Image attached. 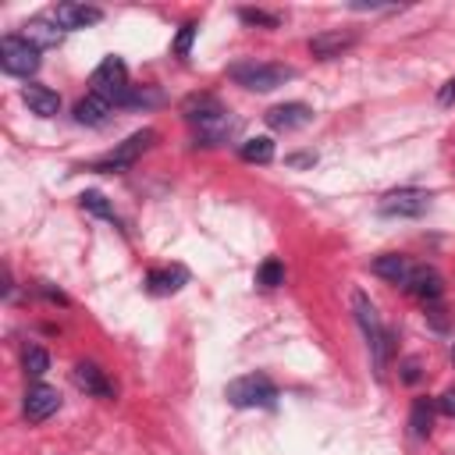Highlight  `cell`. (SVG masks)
I'll return each mask as SVG.
<instances>
[{
	"mask_svg": "<svg viewBox=\"0 0 455 455\" xmlns=\"http://www.w3.org/2000/svg\"><path fill=\"white\" fill-rule=\"evenodd\" d=\"M181 114H185V121L196 128L199 146H220V142L231 135V128H235L228 107H224L217 96H210V92L188 96V100L181 103Z\"/></svg>",
	"mask_w": 455,
	"mask_h": 455,
	"instance_id": "6da1fadb",
	"label": "cell"
},
{
	"mask_svg": "<svg viewBox=\"0 0 455 455\" xmlns=\"http://www.w3.org/2000/svg\"><path fill=\"white\" fill-rule=\"evenodd\" d=\"M348 302H352V316H355V323H359V331H363V338H366V345H370L373 373L384 377L387 359H391V352H395V345H391V331L384 327V320H380V313H377V306L370 302L366 291L355 288V291L348 295Z\"/></svg>",
	"mask_w": 455,
	"mask_h": 455,
	"instance_id": "7a4b0ae2",
	"label": "cell"
},
{
	"mask_svg": "<svg viewBox=\"0 0 455 455\" xmlns=\"http://www.w3.org/2000/svg\"><path fill=\"white\" fill-rule=\"evenodd\" d=\"M224 398L235 409H274L277 405V384L267 373H242L224 387Z\"/></svg>",
	"mask_w": 455,
	"mask_h": 455,
	"instance_id": "3957f363",
	"label": "cell"
},
{
	"mask_svg": "<svg viewBox=\"0 0 455 455\" xmlns=\"http://www.w3.org/2000/svg\"><path fill=\"white\" fill-rule=\"evenodd\" d=\"M228 75H231V82H238L242 89L270 92V89L291 82V78H295V68H288V64H270V60H242V64H231Z\"/></svg>",
	"mask_w": 455,
	"mask_h": 455,
	"instance_id": "277c9868",
	"label": "cell"
},
{
	"mask_svg": "<svg viewBox=\"0 0 455 455\" xmlns=\"http://www.w3.org/2000/svg\"><path fill=\"white\" fill-rule=\"evenodd\" d=\"M89 85H92V92H96V96H103V100H110L114 107H121V103H124V96L132 92L124 60H121V57H103V60L96 64V71H92Z\"/></svg>",
	"mask_w": 455,
	"mask_h": 455,
	"instance_id": "5b68a950",
	"label": "cell"
},
{
	"mask_svg": "<svg viewBox=\"0 0 455 455\" xmlns=\"http://www.w3.org/2000/svg\"><path fill=\"white\" fill-rule=\"evenodd\" d=\"M0 68L7 75H18V78H28L39 71V46L25 36H4L0 39Z\"/></svg>",
	"mask_w": 455,
	"mask_h": 455,
	"instance_id": "8992f818",
	"label": "cell"
},
{
	"mask_svg": "<svg viewBox=\"0 0 455 455\" xmlns=\"http://www.w3.org/2000/svg\"><path fill=\"white\" fill-rule=\"evenodd\" d=\"M156 142V132L153 128H142V132H132L124 142H117L103 160H96L89 171H124V167H132L149 146Z\"/></svg>",
	"mask_w": 455,
	"mask_h": 455,
	"instance_id": "52a82bcc",
	"label": "cell"
},
{
	"mask_svg": "<svg viewBox=\"0 0 455 455\" xmlns=\"http://www.w3.org/2000/svg\"><path fill=\"white\" fill-rule=\"evenodd\" d=\"M430 199L434 196L423 188H395V192L380 196L377 210H380V217H423L430 210Z\"/></svg>",
	"mask_w": 455,
	"mask_h": 455,
	"instance_id": "ba28073f",
	"label": "cell"
},
{
	"mask_svg": "<svg viewBox=\"0 0 455 455\" xmlns=\"http://www.w3.org/2000/svg\"><path fill=\"white\" fill-rule=\"evenodd\" d=\"M402 288H405L412 299L427 302V306H434V302L444 295V281H441V274H437L434 267H427V263H412V270H409V277H405Z\"/></svg>",
	"mask_w": 455,
	"mask_h": 455,
	"instance_id": "9c48e42d",
	"label": "cell"
},
{
	"mask_svg": "<svg viewBox=\"0 0 455 455\" xmlns=\"http://www.w3.org/2000/svg\"><path fill=\"white\" fill-rule=\"evenodd\" d=\"M57 409H60V391H57V387H50V384H32V387L25 391L21 412H25L28 423H43V419H50Z\"/></svg>",
	"mask_w": 455,
	"mask_h": 455,
	"instance_id": "30bf717a",
	"label": "cell"
},
{
	"mask_svg": "<svg viewBox=\"0 0 455 455\" xmlns=\"http://www.w3.org/2000/svg\"><path fill=\"white\" fill-rule=\"evenodd\" d=\"M309 121H313V107H309V103H299V100L277 103V107L267 110V124H270L274 132H299V128H306Z\"/></svg>",
	"mask_w": 455,
	"mask_h": 455,
	"instance_id": "8fae6325",
	"label": "cell"
},
{
	"mask_svg": "<svg viewBox=\"0 0 455 455\" xmlns=\"http://www.w3.org/2000/svg\"><path fill=\"white\" fill-rule=\"evenodd\" d=\"M103 18V11L100 7H89V4H57L53 7V25L57 28H64V32H75V28H89V25H96Z\"/></svg>",
	"mask_w": 455,
	"mask_h": 455,
	"instance_id": "7c38bea8",
	"label": "cell"
},
{
	"mask_svg": "<svg viewBox=\"0 0 455 455\" xmlns=\"http://www.w3.org/2000/svg\"><path fill=\"white\" fill-rule=\"evenodd\" d=\"M348 46H355V32L352 28H331V32H320V36L309 39V53L320 57V60L341 57Z\"/></svg>",
	"mask_w": 455,
	"mask_h": 455,
	"instance_id": "4fadbf2b",
	"label": "cell"
},
{
	"mask_svg": "<svg viewBox=\"0 0 455 455\" xmlns=\"http://www.w3.org/2000/svg\"><path fill=\"white\" fill-rule=\"evenodd\" d=\"M71 377H75V384L85 391V395H92V398H114V384L107 380V373L96 366V363H75V370H71Z\"/></svg>",
	"mask_w": 455,
	"mask_h": 455,
	"instance_id": "5bb4252c",
	"label": "cell"
},
{
	"mask_svg": "<svg viewBox=\"0 0 455 455\" xmlns=\"http://www.w3.org/2000/svg\"><path fill=\"white\" fill-rule=\"evenodd\" d=\"M110 114H114V103H110V100H103V96H96V92H89L85 100H78V103H75V121H78V124H89V128L107 124V121H110Z\"/></svg>",
	"mask_w": 455,
	"mask_h": 455,
	"instance_id": "9a60e30c",
	"label": "cell"
},
{
	"mask_svg": "<svg viewBox=\"0 0 455 455\" xmlns=\"http://www.w3.org/2000/svg\"><path fill=\"white\" fill-rule=\"evenodd\" d=\"M185 281H188V270L185 267H160V270H149L146 274L149 295H174V291H181Z\"/></svg>",
	"mask_w": 455,
	"mask_h": 455,
	"instance_id": "2e32d148",
	"label": "cell"
},
{
	"mask_svg": "<svg viewBox=\"0 0 455 455\" xmlns=\"http://www.w3.org/2000/svg\"><path fill=\"white\" fill-rule=\"evenodd\" d=\"M370 270H373L377 277L391 281V284H405V277H409V270H412V259L402 256V252H384V256H377V259L370 263Z\"/></svg>",
	"mask_w": 455,
	"mask_h": 455,
	"instance_id": "e0dca14e",
	"label": "cell"
},
{
	"mask_svg": "<svg viewBox=\"0 0 455 455\" xmlns=\"http://www.w3.org/2000/svg\"><path fill=\"white\" fill-rule=\"evenodd\" d=\"M21 100H25L28 110L39 114V117H53V114L60 110V96H57L53 89H46V85H25V89H21Z\"/></svg>",
	"mask_w": 455,
	"mask_h": 455,
	"instance_id": "ac0fdd59",
	"label": "cell"
},
{
	"mask_svg": "<svg viewBox=\"0 0 455 455\" xmlns=\"http://www.w3.org/2000/svg\"><path fill=\"white\" fill-rule=\"evenodd\" d=\"M409 430H412V437H430V430H434V405H430V398H416L412 402Z\"/></svg>",
	"mask_w": 455,
	"mask_h": 455,
	"instance_id": "d6986e66",
	"label": "cell"
},
{
	"mask_svg": "<svg viewBox=\"0 0 455 455\" xmlns=\"http://www.w3.org/2000/svg\"><path fill=\"white\" fill-rule=\"evenodd\" d=\"M238 156H242L245 164H270V160H274V142H270L267 135L245 139V142L238 146Z\"/></svg>",
	"mask_w": 455,
	"mask_h": 455,
	"instance_id": "ffe728a7",
	"label": "cell"
},
{
	"mask_svg": "<svg viewBox=\"0 0 455 455\" xmlns=\"http://www.w3.org/2000/svg\"><path fill=\"white\" fill-rule=\"evenodd\" d=\"M78 203H82V210H89V213H96V217H103V220H110V224H117V213H114V206L100 196V192H82L78 196Z\"/></svg>",
	"mask_w": 455,
	"mask_h": 455,
	"instance_id": "44dd1931",
	"label": "cell"
},
{
	"mask_svg": "<svg viewBox=\"0 0 455 455\" xmlns=\"http://www.w3.org/2000/svg\"><path fill=\"white\" fill-rule=\"evenodd\" d=\"M256 284H263V288H277V284H284V263L281 259H263L259 263V270H256Z\"/></svg>",
	"mask_w": 455,
	"mask_h": 455,
	"instance_id": "7402d4cb",
	"label": "cell"
},
{
	"mask_svg": "<svg viewBox=\"0 0 455 455\" xmlns=\"http://www.w3.org/2000/svg\"><path fill=\"white\" fill-rule=\"evenodd\" d=\"M21 366H25V373H28V377H43V373L50 370V355H46V348L28 345V348H25V355H21Z\"/></svg>",
	"mask_w": 455,
	"mask_h": 455,
	"instance_id": "603a6c76",
	"label": "cell"
},
{
	"mask_svg": "<svg viewBox=\"0 0 455 455\" xmlns=\"http://www.w3.org/2000/svg\"><path fill=\"white\" fill-rule=\"evenodd\" d=\"M238 18H242L245 25H263V28H277V25H281V18H277V14L259 11V7H242V11H238Z\"/></svg>",
	"mask_w": 455,
	"mask_h": 455,
	"instance_id": "cb8c5ba5",
	"label": "cell"
},
{
	"mask_svg": "<svg viewBox=\"0 0 455 455\" xmlns=\"http://www.w3.org/2000/svg\"><path fill=\"white\" fill-rule=\"evenodd\" d=\"M196 32H199V25H196V21H185V25L178 28V39H174V53H178V57H188Z\"/></svg>",
	"mask_w": 455,
	"mask_h": 455,
	"instance_id": "d4e9b609",
	"label": "cell"
},
{
	"mask_svg": "<svg viewBox=\"0 0 455 455\" xmlns=\"http://www.w3.org/2000/svg\"><path fill=\"white\" fill-rule=\"evenodd\" d=\"M25 39H32L36 46H39V43H57V32H46L43 21H28V25H25Z\"/></svg>",
	"mask_w": 455,
	"mask_h": 455,
	"instance_id": "484cf974",
	"label": "cell"
},
{
	"mask_svg": "<svg viewBox=\"0 0 455 455\" xmlns=\"http://www.w3.org/2000/svg\"><path fill=\"white\" fill-rule=\"evenodd\" d=\"M437 103H441V107H451V103H455V78H448V82L437 89Z\"/></svg>",
	"mask_w": 455,
	"mask_h": 455,
	"instance_id": "4316f807",
	"label": "cell"
},
{
	"mask_svg": "<svg viewBox=\"0 0 455 455\" xmlns=\"http://www.w3.org/2000/svg\"><path fill=\"white\" fill-rule=\"evenodd\" d=\"M437 409H441L444 416H451V419H455V387H448V391L437 398Z\"/></svg>",
	"mask_w": 455,
	"mask_h": 455,
	"instance_id": "83f0119b",
	"label": "cell"
},
{
	"mask_svg": "<svg viewBox=\"0 0 455 455\" xmlns=\"http://www.w3.org/2000/svg\"><path fill=\"white\" fill-rule=\"evenodd\" d=\"M284 164H288V167H309V164H316V156H313V153H291Z\"/></svg>",
	"mask_w": 455,
	"mask_h": 455,
	"instance_id": "f1b7e54d",
	"label": "cell"
},
{
	"mask_svg": "<svg viewBox=\"0 0 455 455\" xmlns=\"http://www.w3.org/2000/svg\"><path fill=\"white\" fill-rule=\"evenodd\" d=\"M402 370H405V373H402V377H405V384H416V380H419V363H416V359H405V363H402Z\"/></svg>",
	"mask_w": 455,
	"mask_h": 455,
	"instance_id": "f546056e",
	"label": "cell"
},
{
	"mask_svg": "<svg viewBox=\"0 0 455 455\" xmlns=\"http://www.w3.org/2000/svg\"><path fill=\"white\" fill-rule=\"evenodd\" d=\"M451 363H455V341H451Z\"/></svg>",
	"mask_w": 455,
	"mask_h": 455,
	"instance_id": "4dcf8cb0",
	"label": "cell"
}]
</instances>
